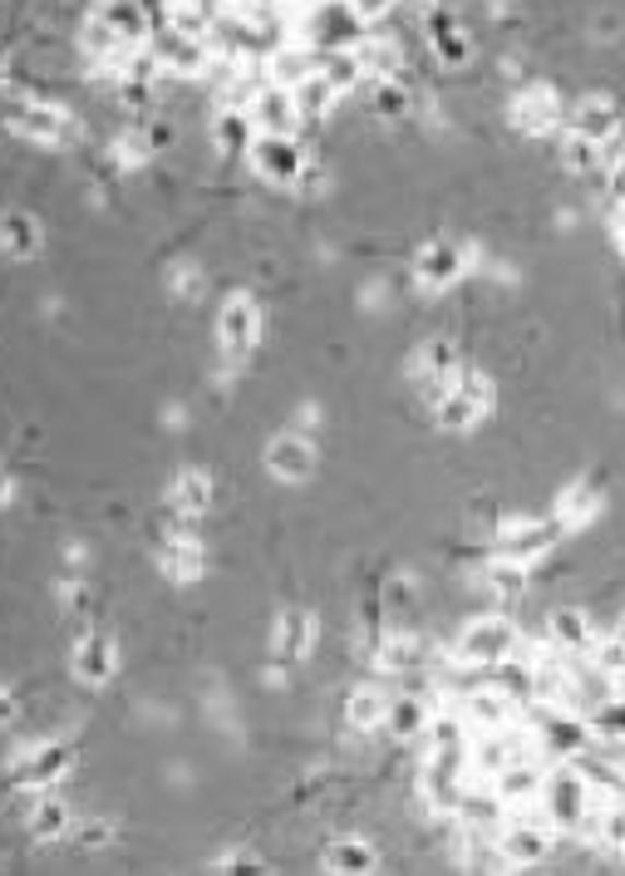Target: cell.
Segmentation results:
<instances>
[{"label":"cell","mask_w":625,"mask_h":876,"mask_svg":"<svg viewBox=\"0 0 625 876\" xmlns=\"http://www.w3.org/2000/svg\"><path fill=\"white\" fill-rule=\"evenodd\" d=\"M571 133L576 138H591V143L601 148L605 138L615 133V108L611 104H581V108H576V118H571Z\"/></svg>","instance_id":"25"},{"label":"cell","mask_w":625,"mask_h":876,"mask_svg":"<svg viewBox=\"0 0 625 876\" xmlns=\"http://www.w3.org/2000/svg\"><path fill=\"white\" fill-rule=\"evenodd\" d=\"M493 685H497V694L503 699H532V665H517L512 655L503 659V665H493Z\"/></svg>","instance_id":"27"},{"label":"cell","mask_w":625,"mask_h":876,"mask_svg":"<svg viewBox=\"0 0 625 876\" xmlns=\"http://www.w3.org/2000/svg\"><path fill=\"white\" fill-rule=\"evenodd\" d=\"M350 5H355V15H359V20H379L389 5H394V0H350Z\"/></svg>","instance_id":"46"},{"label":"cell","mask_w":625,"mask_h":876,"mask_svg":"<svg viewBox=\"0 0 625 876\" xmlns=\"http://www.w3.org/2000/svg\"><path fill=\"white\" fill-rule=\"evenodd\" d=\"M212 133H217L222 153H251V143H257V124H251V114H237V108H227Z\"/></svg>","instance_id":"21"},{"label":"cell","mask_w":625,"mask_h":876,"mask_svg":"<svg viewBox=\"0 0 625 876\" xmlns=\"http://www.w3.org/2000/svg\"><path fill=\"white\" fill-rule=\"evenodd\" d=\"M512 758H522V754H517V748H507V738H503V734H487L483 744H477L473 754H468V763H473L477 773L493 778V773H503V768L512 763Z\"/></svg>","instance_id":"28"},{"label":"cell","mask_w":625,"mask_h":876,"mask_svg":"<svg viewBox=\"0 0 625 876\" xmlns=\"http://www.w3.org/2000/svg\"><path fill=\"white\" fill-rule=\"evenodd\" d=\"M251 124H257L261 133H286L291 138V128L300 124L296 94H291V89H281V84L261 89V94L251 98Z\"/></svg>","instance_id":"7"},{"label":"cell","mask_w":625,"mask_h":876,"mask_svg":"<svg viewBox=\"0 0 625 876\" xmlns=\"http://www.w3.org/2000/svg\"><path fill=\"white\" fill-rule=\"evenodd\" d=\"M591 650H595L591 665H601L605 675H621V669H625V645H621V640H605V645H591Z\"/></svg>","instance_id":"44"},{"label":"cell","mask_w":625,"mask_h":876,"mask_svg":"<svg viewBox=\"0 0 625 876\" xmlns=\"http://www.w3.org/2000/svg\"><path fill=\"white\" fill-rule=\"evenodd\" d=\"M310 35H316L326 49H355L359 39H365L350 0H320V5L310 10Z\"/></svg>","instance_id":"5"},{"label":"cell","mask_w":625,"mask_h":876,"mask_svg":"<svg viewBox=\"0 0 625 876\" xmlns=\"http://www.w3.org/2000/svg\"><path fill=\"white\" fill-rule=\"evenodd\" d=\"M35 832L40 837H55V832H64V822H70V807L64 803H55V797H40V807H35Z\"/></svg>","instance_id":"38"},{"label":"cell","mask_w":625,"mask_h":876,"mask_svg":"<svg viewBox=\"0 0 625 876\" xmlns=\"http://www.w3.org/2000/svg\"><path fill=\"white\" fill-rule=\"evenodd\" d=\"M173 502H178V512H188V517H202L212 502V482L208 472H182L178 478V492H173Z\"/></svg>","instance_id":"29"},{"label":"cell","mask_w":625,"mask_h":876,"mask_svg":"<svg viewBox=\"0 0 625 876\" xmlns=\"http://www.w3.org/2000/svg\"><path fill=\"white\" fill-rule=\"evenodd\" d=\"M326 866H330V872H345V876L375 872V846H369V842H355V837H345V842H335V846L326 852Z\"/></svg>","instance_id":"24"},{"label":"cell","mask_w":625,"mask_h":876,"mask_svg":"<svg viewBox=\"0 0 625 876\" xmlns=\"http://www.w3.org/2000/svg\"><path fill=\"white\" fill-rule=\"evenodd\" d=\"M316 74V55L310 49H276L271 55V79H276L281 89H296L300 79Z\"/></svg>","instance_id":"26"},{"label":"cell","mask_w":625,"mask_h":876,"mask_svg":"<svg viewBox=\"0 0 625 876\" xmlns=\"http://www.w3.org/2000/svg\"><path fill=\"white\" fill-rule=\"evenodd\" d=\"M5 719H11V699L0 694V724H5Z\"/></svg>","instance_id":"51"},{"label":"cell","mask_w":625,"mask_h":876,"mask_svg":"<svg viewBox=\"0 0 625 876\" xmlns=\"http://www.w3.org/2000/svg\"><path fill=\"white\" fill-rule=\"evenodd\" d=\"M536 797H542V807H546V822H556V827H581L586 813H591V787H586L581 768H556V773H546Z\"/></svg>","instance_id":"1"},{"label":"cell","mask_w":625,"mask_h":876,"mask_svg":"<svg viewBox=\"0 0 625 876\" xmlns=\"http://www.w3.org/2000/svg\"><path fill=\"white\" fill-rule=\"evenodd\" d=\"M517 630H512V620H503V616H487V620H477V626H468L463 630V640H458V655L468 659V665H477V669H493V665H503L507 655H517Z\"/></svg>","instance_id":"2"},{"label":"cell","mask_w":625,"mask_h":876,"mask_svg":"<svg viewBox=\"0 0 625 876\" xmlns=\"http://www.w3.org/2000/svg\"><path fill=\"white\" fill-rule=\"evenodd\" d=\"M310 640H316V630H310L306 610H286V620H281V630H276V655L291 665V659H300L310 650Z\"/></svg>","instance_id":"20"},{"label":"cell","mask_w":625,"mask_h":876,"mask_svg":"<svg viewBox=\"0 0 625 876\" xmlns=\"http://www.w3.org/2000/svg\"><path fill=\"white\" fill-rule=\"evenodd\" d=\"M84 842H90V846H104V842H109V832H104V822H90V832H84Z\"/></svg>","instance_id":"48"},{"label":"cell","mask_w":625,"mask_h":876,"mask_svg":"<svg viewBox=\"0 0 625 876\" xmlns=\"http://www.w3.org/2000/svg\"><path fill=\"white\" fill-rule=\"evenodd\" d=\"M163 567H168V576L192 581V576L202 571V551H198V541H173V547L163 551Z\"/></svg>","instance_id":"33"},{"label":"cell","mask_w":625,"mask_h":876,"mask_svg":"<svg viewBox=\"0 0 625 876\" xmlns=\"http://www.w3.org/2000/svg\"><path fill=\"white\" fill-rule=\"evenodd\" d=\"M428 734H434V748H463V724L453 714H434L428 719Z\"/></svg>","instance_id":"42"},{"label":"cell","mask_w":625,"mask_h":876,"mask_svg":"<svg viewBox=\"0 0 625 876\" xmlns=\"http://www.w3.org/2000/svg\"><path fill=\"white\" fill-rule=\"evenodd\" d=\"M615 640H621V645H625V620H621V630H615Z\"/></svg>","instance_id":"52"},{"label":"cell","mask_w":625,"mask_h":876,"mask_svg":"<svg viewBox=\"0 0 625 876\" xmlns=\"http://www.w3.org/2000/svg\"><path fill=\"white\" fill-rule=\"evenodd\" d=\"M291 94H296V108H300V118H310V114H326V108H330V98H335V89H330L326 84V79H320V74H310V79H300V84L296 89H291Z\"/></svg>","instance_id":"30"},{"label":"cell","mask_w":625,"mask_h":876,"mask_svg":"<svg viewBox=\"0 0 625 876\" xmlns=\"http://www.w3.org/2000/svg\"><path fill=\"white\" fill-rule=\"evenodd\" d=\"M385 596H389V606H404V600H409V581H389Z\"/></svg>","instance_id":"47"},{"label":"cell","mask_w":625,"mask_h":876,"mask_svg":"<svg viewBox=\"0 0 625 876\" xmlns=\"http://www.w3.org/2000/svg\"><path fill=\"white\" fill-rule=\"evenodd\" d=\"M247 157L257 163V173L267 177V183H296V177L306 173V153H300L296 138H286V133H257Z\"/></svg>","instance_id":"4"},{"label":"cell","mask_w":625,"mask_h":876,"mask_svg":"<svg viewBox=\"0 0 625 876\" xmlns=\"http://www.w3.org/2000/svg\"><path fill=\"white\" fill-rule=\"evenodd\" d=\"M468 709H473V719H477V724H487V728H503L507 719H512V709H507L503 694H477Z\"/></svg>","instance_id":"39"},{"label":"cell","mask_w":625,"mask_h":876,"mask_svg":"<svg viewBox=\"0 0 625 876\" xmlns=\"http://www.w3.org/2000/svg\"><path fill=\"white\" fill-rule=\"evenodd\" d=\"M11 124H15V133L35 138V143H50V148L64 143V138L74 133V118L64 114V108H55V104H25Z\"/></svg>","instance_id":"8"},{"label":"cell","mask_w":625,"mask_h":876,"mask_svg":"<svg viewBox=\"0 0 625 876\" xmlns=\"http://www.w3.org/2000/svg\"><path fill=\"white\" fill-rule=\"evenodd\" d=\"M477 413H483V404H473V399H468V394H458V389H444V394H438V409H434V419H438V429L458 433V429H473V423H477Z\"/></svg>","instance_id":"22"},{"label":"cell","mask_w":625,"mask_h":876,"mask_svg":"<svg viewBox=\"0 0 625 876\" xmlns=\"http://www.w3.org/2000/svg\"><path fill=\"white\" fill-rule=\"evenodd\" d=\"M566 522L552 517V522H532V517H512L497 527V557L507 561H532L542 557V551H552L556 541H562Z\"/></svg>","instance_id":"3"},{"label":"cell","mask_w":625,"mask_h":876,"mask_svg":"<svg viewBox=\"0 0 625 876\" xmlns=\"http://www.w3.org/2000/svg\"><path fill=\"white\" fill-rule=\"evenodd\" d=\"M586 517H591V488L576 482V488H566V498H562V522L571 527V522H586Z\"/></svg>","instance_id":"41"},{"label":"cell","mask_w":625,"mask_h":876,"mask_svg":"<svg viewBox=\"0 0 625 876\" xmlns=\"http://www.w3.org/2000/svg\"><path fill=\"white\" fill-rule=\"evenodd\" d=\"M267 468L286 482H300V478H310V468H316V448H310L300 433H281V439L267 448Z\"/></svg>","instance_id":"10"},{"label":"cell","mask_w":625,"mask_h":876,"mask_svg":"<svg viewBox=\"0 0 625 876\" xmlns=\"http://www.w3.org/2000/svg\"><path fill=\"white\" fill-rule=\"evenodd\" d=\"M70 768V758H64V748H40V758L31 763V783L25 787H50L55 778Z\"/></svg>","instance_id":"35"},{"label":"cell","mask_w":625,"mask_h":876,"mask_svg":"<svg viewBox=\"0 0 625 876\" xmlns=\"http://www.w3.org/2000/svg\"><path fill=\"white\" fill-rule=\"evenodd\" d=\"M542 738H546V748H552V754L571 758V754H581V748H586V724L562 709V714H546L542 719Z\"/></svg>","instance_id":"18"},{"label":"cell","mask_w":625,"mask_h":876,"mask_svg":"<svg viewBox=\"0 0 625 876\" xmlns=\"http://www.w3.org/2000/svg\"><path fill=\"white\" fill-rule=\"evenodd\" d=\"M434 49H438V59H444V65H463V59H468V39L458 35V30H438Z\"/></svg>","instance_id":"43"},{"label":"cell","mask_w":625,"mask_h":876,"mask_svg":"<svg viewBox=\"0 0 625 876\" xmlns=\"http://www.w3.org/2000/svg\"><path fill=\"white\" fill-rule=\"evenodd\" d=\"M217 335H222V350H227V360H247L251 350H257V335H261V320H257V305L251 301H227V311H222L217 320Z\"/></svg>","instance_id":"6"},{"label":"cell","mask_w":625,"mask_h":876,"mask_svg":"<svg viewBox=\"0 0 625 876\" xmlns=\"http://www.w3.org/2000/svg\"><path fill=\"white\" fill-rule=\"evenodd\" d=\"M487 586H493L497 596H522V591H527V571H522V561L493 557V567H487Z\"/></svg>","instance_id":"32"},{"label":"cell","mask_w":625,"mask_h":876,"mask_svg":"<svg viewBox=\"0 0 625 876\" xmlns=\"http://www.w3.org/2000/svg\"><path fill=\"white\" fill-rule=\"evenodd\" d=\"M418 655H424V650H418L414 640H409V635H394L385 650H379V665H385V669H414Z\"/></svg>","instance_id":"36"},{"label":"cell","mask_w":625,"mask_h":876,"mask_svg":"<svg viewBox=\"0 0 625 876\" xmlns=\"http://www.w3.org/2000/svg\"><path fill=\"white\" fill-rule=\"evenodd\" d=\"M0 246L15 256H35L40 252V222L31 212H5L0 217Z\"/></svg>","instance_id":"19"},{"label":"cell","mask_w":625,"mask_h":876,"mask_svg":"<svg viewBox=\"0 0 625 876\" xmlns=\"http://www.w3.org/2000/svg\"><path fill=\"white\" fill-rule=\"evenodd\" d=\"M414 276H418L424 285H448V281H458V276H463V252H458V246H448V242L424 246V252H418V261H414Z\"/></svg>","instance_id":"13"},{"label":"cell","mask_w":625,"mask_h":876,"mask_svg":"<svg viewBox=\"0 0 625 876\" xmlns=\"http://www.w3.org/2000/svg\"><path fill=\"white\" fill-rule=\"evenodd\" d=\"M0 94H5V65H0Z\"/></svg>","instance_id":"53"},{"label":"cell","mask_w":625,"mask_h":876,"mask_svg":"<svg viewBox=\"0 0 625 876\" xmlns=\"http://www.w3.org/2000/svg\"><path fill=\"white\" fill-rule=\"evenodd\" d=\"M153 55H158V65L178 69V74H198V69L208 65V49H202V39L178 35V30H168L163 39H153Z\"/></svg>","instance_id":"14"},{"label":"cell","mask_w":625,"mask_h":876,"mask_svg":"<svg viewBox=\"0 0 625 876\" xmlns=\"http://www.w3.org/2000/svg\"><path fill=\"white\" fill-rule=\"evenodd\" d=\"M428 719L434 714H428V704L418 694H399V699H389V709H385V728L394 738H404V744L418 734H428Z\"/></svg>","instance_id":"15"},{"label":"cell","mask_w":625,"mask_h":876,"mask_svg":"<svg viewBox=\"0 0 625 876\" xmlns=\"http://www.w3.org/2000/svg\"><path fill=\"white\" fill-rule=\"evenodd\" d=\"M591 728L601 738H625V694H611L605 704L591 709Z\"/></svg>","instance_id":"34"},{"label":"cell","mask_w":625,"mask_h":876,"mask_svg":"<svg viewBox=\"0 0 625 876\" xmlns=\"http://www.w3.org/2000/svg\"><path fill=\"white\" fill-rule=\"evenodd\" d=\"M542 763H527V758H512L503 773H493V793L503 803H527V797L542 793Z\"/></svg>","instance_id":"11"},{"label":"cell","mask_w":625,"mask_h":876,"mask_svg":"<svg viewBox=\"0 0 625 876\" xmlns=\"http://www.w3.org/2000/svg\"><path fill=\"white\" fill-rule=\"evenodd\" d=\"M114 665H119V655H114V645L104 635H84L80 645H74V669H80L84 679H94V685H104V679L114 675Z\"/></svg>","instance_id":"17"},{"label":"cell","mask_w":625,"mask_h":876,"mask_svg":"<svg viewBox=\"0 0 625 876\" xmlns=\"http://www.w3.org/2000/svg\"><path fill=\"white\" fill-rule=\"evenodd\" d=\"M375 108L385 118H399L409 108V94H404V84H394V79H379L375 84Z\"/></svg>","instance_id":"40"},{"label":"cell","mask_w":625,"mask_h":876,"mask_svg":"<svg viewBox=\"0 0 625 876\" xmlns=\"http://www.w3.org/2000/svg\"><path fill=\"white\" fill-rule=\"evenodd\" d=\"M566 163H571L576 173L595 167V143H591V138H576V133H571V143H566Z\"/></svg>","instance_id":"45"},{"label":"cell","mask_w":625,"mask_h":876,"mask_svg":"<svg viewBox=\"0 0 625 876\" xmlns=\"http://www.w3.org/2000/svg\"><path fill=\"white\" fill-rule=\"evenodd\" d=\"M595 837H601L605 846H621V852H625V797L595 817Z\"/></svg>","instance_id":"37"},{"label":"cell","mask_w":625,"mask_h":876,"mask_svg":"<svg viewBox=\"0 0 625 876\" xmlns=\"http://www.w3.org/2000/svg\"><path fill=\"white\" fill-rule=\"evenodd\" d=\"M385 709H389V699L379 694V689H359V694H350V724L375 728V724H385Z\"/></svg>","instance_id":"31"},{"label":"cell","mask_w":625,"mask_h":876,"mask_svg":"<svg viewBox=\"0 0 625 876\" xmlns=\"http://www.w3.org/2000/svg\"><path fill=\"white\" fill-rule=\"evenodd\" d=\"M497 852H503L507 866H536V862H546V852H552V837H546L536 822H512V827H503V837H497Z\"/></svg>","instance_id":"9"},{"label":"cell","mask_w":625,"mask_h":876,"mask_svg":"<svg viewBox=\"0 0 625 876\" xmlns=\"http://www.w3.org/2000/svg\"><path fill=\"white\" fill-rule=\"evenodd\" d=\"M418 5H428V0H418Z\"/></svg>","instance_id":"54"},{"label":"cell","mask_w":625,"mask_h":876,"mask_svg":"<svg viewBox=\"0 0 625 876\" xmlns=\"http://www.w3.org/2000/svg\"><path fill=\"white\" fill-rule=\"evenodd\" d=\"M615 197H625V163L615 167Z\"/></svg>","instance_id":"49"},{"label":"cell","mask_w":625,"mask_h":876,"mask_svg":"<svg viewBox=\"0 0 625 876\" xmlns=\"http://www.w3.org/2000/svg\"><path fill=\"white\" fill-rule=\"evenodd\" d=\"M552 645L571 650V655H586V650L595 645V640H591V620H586V610H576V606L552 610Z\"/></svg>","instance_id":"16"},{"label":"cell","mask_w":625,"mask_h":876,"mask_svg":"<svg viewBox=\"0 0 625 876\" xmlns=\"http://www.w3.org/2000/svg\"><path fill=\"white\" fill-rule=\"evenodd\" d=\"M5 498H11V478L0 472V507H5Z\"/></svg>","instance_id":"50"},{"label":"cell","mask_w":625,"mask_h":876,"mask_svg":"<svg viewBox=\"0 0 625 876\" xmlns=\"http://www.w3.org/2000/svg\"><path fill=\"white\" fill-rule=\"evenodd\" d=\"M517 124H522L527 133H546V128L556 124V98L546 94V89H527V94L517 98Z\"/></svg>","instance_id":"23"},{"label":"cell","mask_w":625,"mask_h":876,"mask_svg":"<svg viewBox=\"0 0 625 876\" xmlns=\"http://www.w3.org/2000/svg\"><path fill=\"white\" fill-rule=\"evenodd\" d=\"M99 20L123 39V45H133V49H139L143 35H149V10H143L139 0H104Z\"/></svg>","instance_id":"12"}]
</instances>
